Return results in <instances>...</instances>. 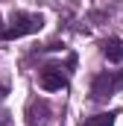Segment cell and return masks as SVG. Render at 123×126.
<instances>
[{"mask_svg": "<svg viewBox=\"0 0 123 126\" xmlns=\"http://www.w3.org/2000/svg\"><path fill=\"white\" fill-rule=\"evenodd\" d=\"M44 27V18L41 15H32V12H15L9 18V27L0 30V38L12 41V38H24V35H32Z\"/></svg>", "mask_w": 123, "mask_h": 126, "instance_id": "cell-1", "label": "cell"}, {"mask_svg": "<svg viewBox=\"0 0 123 126\" xmlns=\"http://www.w3.org/2000/svg\"><path fill=\"white\" fill-rule=\"evenodd\" d=\"M123 88V70H103L91 79V97L97 103L108 100L111 94H117Z\"/></svg>", "mask_w": 123, "mask_h": 126, "instance_id": "cell-2", "label": "cell"}, {"mask_svg": "<svg viewBox=\"0 0 123 126\" xmlns=\"http://www.w3.org/2000/svg\"><path fill=\"white\" fill-rule=\"evenodd\" d=\"M38 82H41L44 91H62L67 85V76H64V70H62L59 64H44L38 70Z\"/></svg>", "mask_w": 123, "mask_h": 126, "instance_id": "cell-3", "label": "cell"}, {"mask_svg": "<svg viewBox=\"0 0 123 126\" xmlns=\"http://www.w3.org/2000/svg\"><path fill=\"white\" fill-rule=\"evenodd\" d=\"M47 120H50L47 100H30L27 103V126H47Z\"/></svg>", "mask_w": 123, "mask_h": 126, "instance_id": "cell-4", "label": "cell"}, {"mask_svg": "<svg viewBox=\"0 0 123 126\" xmlns=\"http://www.w3.org/2000/svg\"><path fill=\"white\" fill-rule=\"evenodd\" d=\"M100 50H103V56L108 62H123V41L120 38H106L100 44Z\"/></svg>", "mask_w": 123, "mask_h": 126, "instance_id": "cell-5", "label": "cell"}, {"mask_svg": "<svg viewBox=\"0 0 123 126\" xmlns=\"http://www.w3.org/2000/svg\"><path fill=\"white\" fill-rule=\"evenodd\" d=\"M114 111H106V114H94V117H85L79 126H114Z\"/></svg>", "mask_w": 123, "mask_h": 126, "instance_id": "cell-6", "label": "cell"}, {"mask_svg": "<svg viewBox=\"0 0 123 126\" xmlns=\"http://www.w3.org/2000/svg\"><path fill=\"white\" fill-rule=\"evenodd\" d=\"M3 94H6V85H0V97H3Z\"/></svg>", "mask_w": 123, "mask_h": 126, "instance_id": "cell-7", "label": "cell"}]
</instances>
